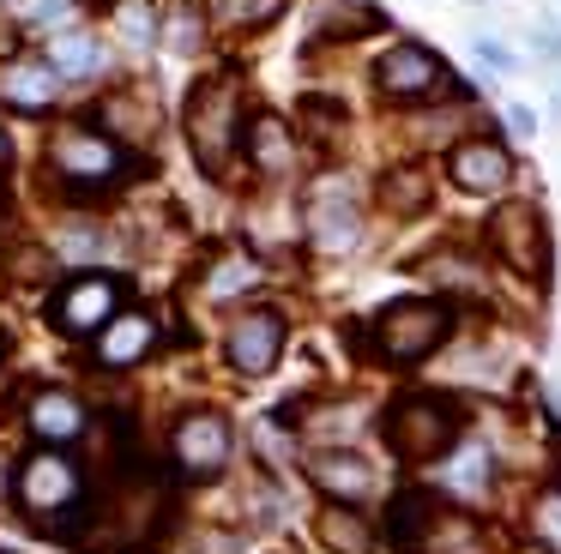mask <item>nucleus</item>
Returning a JSON list of instances; mask_svg holds the SVG:
<instances>
[{"label": "nucleus", "instance_id": "18", "mask_svg": "<svg viewBox=\"0 0 561 554\" xmlns=\"http://www.w3.org/2000/svg\"><path fill=\"white\" fill-rule=\"evenodd\" d=\"M31 434H37L43 446H73L79 434H85V409H79V397L43 392L37 404H31Z\"/></svg>", "mask_w": 561, "mask_h": 554}, {"label": "nucleus", "instance_id": "6", "mask_svg": "<svg viewBox=\"0 0 561 554\" xmlns=\"http://www.w3.org/2000/svg\"><path fill=\"white\" fill-rule=\"evenodd\" d=\"M440 169H447L453 193H465V199H501L513 187V175H519L513 151L495 132H459L447 145V157H440Z\"/></svg>", "mask_w": 561, "mask_h": 554}, {"label": "nucleus", "instance_id": "28", "mask_svg": "<svg viewBox=\"0 0 561 554\" xmlns=\"http://www.w3.org/2000/svg\"><path fill=\"white\" fill-rule=\"evenodd\" d=\"M507 127L519 132V139H531V132H537V115H531V108H519V103H513V108H507Z\"/></svg>", "mask_w": 561, "mask_h": 554}, {"label": "nucleus", "instance_id": "9", "mask_svg": "<svg viewBox=\"0 0 561 554\" xmlns=\"http://www.w3.org/2000/svg\"><path fill=\"white\" fill-rule=\"evenodd\" d=\"M230 452H236V440H230V422H224L218 409L182 416V428H175V464H182L194 482H211L224 464H230Z\"/></svg>", "mask_w": 561, "mask_h": 554}, {"label": "nucleus", "instance_id": "3", "mask_svg": "<svg viewBox=\"0 0 561 554\" xmlns=\"http://www.w3.org/2000/svg\"><path fill=\"white\" fill-rule=\"evenodd\" d=\"M375 91L387 96V103H399V108H423V103H435L440 91H453L465 103V84L447 72V60L435 55L428 43H416V36H399V43H387L380 48V60H375Z\"/></svg>", "mask_w": 561, "mask_h": 554}, {"label": "nucleus", "instance_id": "14", "mask_svg": "<svg viewBox=\"0 0 561 554\" xmlns=\"http://www.w3.org/2000/svg\"><path fill=\"white\" fill-rule=\"evenodd\" d=\"M416 554H495V536H489V524L471 506L440 500L428 530H423V542H416Z\"/></svg>", "mask_w": 561, "mask_h": 554}, {"label": "nucleus", "instance_id": "11", "mask_svg": "<svg viewBox=\"0 0 561 554\" xmlns=\"http://www.w3.org/2000/svg\"><path fill=\"white\" fill-rule=\"evenodd\" d=\"M308 482H314V488L327 494V500H351V506H363L368 494L380 488V470H375V458L356 452V446H327V452L308 458Z\"/></svg>", "mask_w": 561, "mask_h": 554}, {"label": "nucleus", "instance_id": "30", "mask_svg": "<svg viewBox=\"0 0 561 554\" xmlns=\"http://www.w3.org/2000/svg\"><path fill=\"white\" fill-rule=\"evenodd\" d=\"M556 108H561V91H556Z\"/></svg>", "mask_w": 561, "mask_h": 554}, {"label": "nucleus", "instance_id": "8", "mask_svg": "<svg viewBox=\"0 0 561 554\" xmlns=\"http://www.w3.org/2000/svg\"><path fill=\"white\" fill-rule=\"evenodd\" d=\"M284 337H290V325H284L278 308H248L242 320L230 325V368L248 373V380L272 373L284 356Z\"/></svg>", "mask_w": 561, "mask_h": 554}, {"label": "nucleus", "instance_id": "31", "mask_svg": "<svg viewBox=\"0 0 561 554\" xmlns=\"http://www.w3.org/2000/svg\"><path fill=\"white\" fill-rule=\"evenodd\" d=\"M0 349H7V337H0Z\"/></svg>", "mask_w": 561, "mask_h": 554}, {"label": "nucleus", "instance_id": "20", "mask_svg": "<svg viewBox=\"0 0 561 554\" xmlns=\"http://www.w3.org/2000/svg\"><path fill=\"white\" fill-rule=\"evenodd\" d=\"M0 96L13 108H49L55 103V67L49 60H19L0 72Z\"/></svg>", "mask_w": 561, "mask_h": 554}, {"label": "nucleus", "instance_id": "23", "mask_svg": "<svg viewBox=\"0 0 561 554\" xmlns=\"http://www.w3.org/2000/svg\"><path fill=\"white\" fill-rule=\"evenodd\" d=\"M525 530H531V549L561 554V488L549 482L543 494H531V512H525Z\"/></svg>", "mask_w": 561, "mask_h": 554}, {"label": "nucleus", "instance_id": "25", "mask_svg": "<svg viewBox=\"0 0 561 554\" xmlns=\"http://www.w3.org/2000/svg\"><path fill=\"white\" fill-rule=\"evenodd\" d=\"M254 277H260V265H254V259H230L218 277H211V296H236V289H248Z\"/></svg>", "mask_w": 561, "mask_h": 554}, {"label": "nucleus", "instance_id": "12", "mask_svg": "<svg viewBox=\"0 0 561 554\" xmlns=\"http://www.w3.org/2000/svg\"><path fill=\"white\" fill-rule=\"evenodd\" d=\"M49 163H55V175L79 181V187H103V181H115L127 169V157H122V145L103 139V132H61Z\"/></svg>", "mask_w": 561, "mask_h": 554}, {"label": "nucleus", "instance_id": "4", "mask_svg": "<svg viewBox=\"0 0 561 554\" xmlns=\"http://www.w3.org/2000/svg\"><path fill=\"white\" fill-rule=\"evenodd\" d=\"M242 139H248V120H242V103H236L230 79H206L187 96V145H194L199 169L224 175V163H230V151Z\"/></svg>", "mask_w": 561, "mask_h": 554}, {"label": "nucleus", "instance_id": "17", "mask_svg": "<svg viewBox=\"0 0 561 554\" xmlns=\"http://www.w3.org/2000/svg\"><path fill=\"white\" fill-rule=\"evenodd\" d=\"M151 344H158L151 313H115V320L98 332V361L103 368H134V361H146Z\"/></svg>", "mask_w": 561, "mask_h": 554}, {"label": "nucleus", "instance_id": "29", "mask_svg": "<svg viewBox=\"0 0 561 554\" xmlns=\"http://www.w3.org/2000/svg\"><path fill=\"white\" fill-rule=\"evenodd\" d=\"M556 488H561V464H556Z\"/></svg>", "mask_w": 561, "mask_h": 554}, {"label": "nucleus", "instance_id": "15", "mask_svg": "<svg viewBox=\"0 0 561 554\" xmlns=\"http://www.w3.org/2000/svg\"><path fill=\"white\" fill-rule=\"evenodd\" d=\"M314 542L327 554H380V524L351 500H327L314 512Z\"/></svg>", "mask_w": 561, "mask_h": 554}, {"label": "nucleus", "instance_id": "19", "mask_svg": "<svg viewBox=\"0 0 561 554\" xmlns=\"http://www.w3.org/2000/svg\"><path fill=\"white\" fill-rule=\"evenodd\" d=\"M248 163L260 169V175H284L290 169V157H296V145H290V127H284L278 115H254L248 120Z\"/></svg>", "mask_w": 561, "mask_h": 554}, {"label": "nucleus", "instance_id": "2", "mask_svg": "<svg viewBox=\"0 0 561 554\" xmlns=\"http://www.w3.org/2000/svg\"><path fill=\"white\" fill-rule=\"evenodd\" d=\"M453 332H459V308H453L447 296H404V301H387V308L368 320L375 356L387 361V368H423Z\"/></svg>", "mask_w": 561, "mask_h": 554}, {"label": "nucleus", "instance_id": "7", "mask_svg": "<svg viewBox=\"0 0 561 554\" xmlns=\"http://www.w3.org/2000/svg\"><path fill=\"white\" fill-rule=\"evenodd\" d=\"M19 500H25V512H37V518H55V512H67V506H79V464L61 452V446L37 452L25 470H19Z\"/></svg>", "mask_w": 561, "mask_h": 554}, {"label": "nucleus", "instance_id": "13", "mask_svg": "<svg viewBox=\"0 0 561 554\" xmlns=\"http://www.w3.org/2000/svg\"><path fill=\"white\" fill-rule=\"evenodd\" d=\"M308 235H314V247H327V253L356 247V235H363V211H356V199H351L344 181H320V193L308 199Z\"/></svg>", "mask_w": 561, "mask_h": 554}, {"label": "nucleus", "instance_id": "24", "mask_svg": "<svg viewBox=\"0 0 561 554\" xmlns=\"http://www.w3.org/2000/svg\"><path fill=\"white\" fill-rule=\"evenodd\" d=\"M49 67L67 72V79H91V72L103 67V48L91 43V36H55V43H49Z\"/></svg>", "mask_w": 561, "mask_h": 554}, {"label": "nucleus", "instance_id": "1", "mask_svg": "<svg viewBox=\"0 0 561 554\" xmlns=\"http://www.w3.org/2000/svg\"><path fill=\"white\" fill-rule=\"evenodd\" d=\"M380 434H387L392 458L399 464H428L435 470L447 452H459L465 440V404L447 392H404L387 404L380 416Z\"/></svg>", "mask_w": 561, "mask_h": 554}, {"label": "nucleus", "instance_id": "21", "mask_svg": "<svg viewBox=\"0 0 561 554\" xmlns=\"http://www.w3.org/2000/svg\"><path fill=\"white\" fill-rule=\"evenodd\" d=\"M423 272H428V284H435L447 301H453V296H477V289H483V259H477V253H459V247H453V253H435Z\"/></svg>", "mask_w": 561, "mask_h": 554}, {"label": "nucleus", "instance_id": "26", "mask_svg": "<svg viewBox=\"0 0 561 554\" xmlns=\"http://www.w3.org/2000/svg\"><path fill=\"white\" fill-rule=\"evenodd\" d=\"M67 12H73V0H25V24H61Z\"/></svg>", "mask_w": 561, "mask_h": 554}, {"label": "nucleus", "instance_id": "22", "mask_svg": "<svg viewBox=\"0 0 561 554\" xmlns=\"http://www.w3.org/2000/svg\"><path fill=\"white\" fill-rule=\"evenodd\" d=\"M380 205H387L392 217H416L428 205V169H416V163L387 169V175H380Z\"/></svg>", "mask_w": 561, "mask_h": 554}, {"label": "nucleus", "instance_id": "5", "mask_svg": "<svg viewBox=\"0 0 561 554\" xmlns=\"http://www.w3.org/2000/svg\"><path fill=\"white\" fill-rule=\"evenodd\" d=\"M489 259L519 277H549V223L531 199H501L489 217Z\"/></svg>", "mask_w": 561, "mask_h": 554}, {"label": "nucleus", "instance_id": "27", "mask_svg": "<svg viewBox=\"0 0 561 554\" xmlns=\"http://www.w3.org/2000/svg\"><path fill=\"white\" fill-rule=\"evenodd\" d=\"M477 60H483V67H495V72H513L507 43H495V36H477Z\"/></svg>", "mask_w": 561, "mask_h": 554}, {"label": "nucleus", "instance_id": "10", "mask_svg": "<svg viewBox=\"0 0 561 554\" xmlns=\"http://www.w3.org/2000/svg\"><path fill=\"white\" fill-rule=\"evenodd\" d=\"M115 313H122V284H115V277H73V284L55 296L49 320L61 325V332L85 337V332H103Z\"/></svg>", "mask_w": 561, "mask_h": 554}, {"label": "nucleus", "instance_id": "16", "mask_svg": "<svg viewBox=\"0 0 561 554\" xmlns=\"http://www.w3.org/2000/svg\"><path fill=\"white\" fill-rule=\"evenodd\" d=\"M489 476H495V458H489L483 446H465V440H459V452H447V458L435 464V488L447 494V500H459V506L483 500V494H489Z\"/></svg>", "mask_w": 561, "mask_h": 554}]
</instances>
